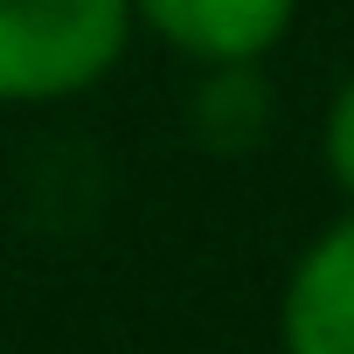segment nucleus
<instances>
[{
	"label": "nucleus",
	"mask_w": 354,
	"mask_h": 354,
	"mask_svg": "<svg viewBox=\"0 0 354 354\" xmlns=\"http://www.w3.org/2000/svg\"><path fill=\"white\" fill-rule=\"evenodd\" d=\"M132 35V0H0V104L35 111L97 91Z\"/></svg>",
	"instance_id": "obj_1"
},
{
	"label": "nucleus",
	"mask_w": 354,
	"mask_h": 354,
	"mask_svg": "<svg viewBox=\"0 0 354 354\" xmlns=\"http://www.w3.org/2000/svg\"><path fill=\"white\" fill-rule=\"evenodd\" d=\"M278 354H354V202L292 257L278 285Z\"/></svg>",
	"instance_id": "obj_2"
},
{
	"label": "nucleus",
	"mask_w": 354,
	"mask_h": 354,
	"mask_svg": "<svg viewBox=\"0 0 354 354\" xmlns=\"http://www.w3.org/2000/svg\"><path fill=\"white\" fill-rule=\"evenodd\" d=\"M132 21L195 70H236L292 35L299 0H132Z\"/></svg>",
	"instance_id": "obj_3"
},
{
	"label": "nucleus",
	"mask_w": 354,
	"mask_h": 354,
	"mask_svg": "<svg viewBox=\"0 0 354 354\" xmlns=\"http://www.w3.org/2000/svg\"><path fill=\"white\" fill-rule=\"evenodd\" d=\"M195 139L202 146H250L264 132V84H257V63H236V70H202V91H195Z\"/></svg>",
	"instance_id": "obj_4"
},
{
	"label": "nucleus",
	"mask_w": 354,
	"mask_h": 354,
	"mask_svg": "<svg viewBox=\"0 0 354 354\" xmlns=\"http://www.w3.org/2000/svg\"><path fill=\"white\" fill-rule=\"evenodd\" d=\"M319 167H326V181L354 202V70L333 84L326 97V118H319Z\"/></svg>",
	"instance_id": "obj_5"
}]
</instances>
